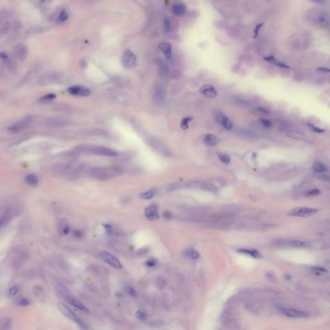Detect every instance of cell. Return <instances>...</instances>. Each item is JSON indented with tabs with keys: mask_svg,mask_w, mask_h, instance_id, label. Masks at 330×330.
<instances>
[{
	"mask_svg": "<svg viewBox=\"0 0 330 330\" xmlns=\"http://www.w3.org/2000/svg\"><path fill=\"white\" fill-rule=\"evenodd\" d=\"M19 289L17 286H12L8 291V295L9 296H13L18 293Z\"/></svg>",
	"mask_w": 330,
	"mask_h": 330,
	"instance_id": "39",
	"label": "cell"
},
{
	"mask_svg": "<svg viewBox=\"0 0 330 330\" xmlns=\"http://www.w3.org/2000/svg\"><path fill=\"white\" fill-rule=\"evenodd\" d=\"M318 72H323V73H329L330 72V70L329 69H327V68H324V67H320V68H319L317 69V70Z\"/></svg>",
	"mask_w": 330,
	"mask_h": 330,
	"instance_id": "53",
	"label": "cell"
},
{
	"mask_svg": "<svg viewBox=\"0 0 330 330\" xmlns=\"http://www.w3.org/2000/svg\"><path fill=\"white\" fill-rule=\"evenodd\" d=\"M285 278L286 280H287V281H290V280L291 279V275H286L285 276Z\"/></svg>",
	"mask_w": 330,
	"mask_h": 330,
	"instance_id": "57",
	"label": "cell"
},
{
	"mask_svg": "<svg viewBox=\"0 0 330 330\" xmlns=\"http://www.w3.org/2000/svg\"><path fill=\"white\" fill-rule=\"evenodd\" d=\"M164 31L165 32H169L171 29V24L168 18H165L164 21Z\"/></svg>",
	"mask_w": 330,
	"mask_h": 330,
	"instance_id": "40",
	"label": "cell"
},
{
	"mask_svg": "<svg viewBox=\"0 0 330 330\" xmlns=\"http://www.w3.org/2000/svg\"><path fill=\"white\" fill-rule=\"evenodd\" d=\"M260 122L261 124L264 126L266 128H271L272 127V123H271L270 120L266 119H261Z\"/></svg>",
	"mask_w": 330,
	"mask_h": 330,
	"instance_id": "42",
	"label": "cell"
},
{
	"mask_svg": "<svg viewBox=\"0 0 330 330\" xmlns=\"http://www.w3.org/2000/svg\"><path fill=\"white\" fill-rule=\"evenodd\" d=\"M307 126L310 129V130L313 132H316V133H323L326 131L325 129L324 128H319V127H317L316 126H315L314 124H313L312 123H307Z\"/></svg>",
	"mask_w": 330,
	"mask_h": 330,
	"instance_id": "32",
	"label": "cell"
},
{
	"mask_svg": "<svg viewBox=\"0 0 330 330\" xmlns=\"http://www.w3.org/2000/svg\"><path fill=\"white\" fill-rule=\"evenodd\" d=\"M320 194V191L319 189H313L309 191H307L304 193V196L307 197H314V196H317Z\"/></svg>",
	"mask_w": 330,
	"mask_h": 330,
	"instance_id": "33",
	"label": "cell"
},
{
	"mask_svg": "<svg viewBox=\"0 0 330 330\" xmlns=\"http://www.w3.org/2000/svg\"><path fill=\"white\" fill-rule=\"evenodd\" d=\"M148 252V248H142V249H141V250H139L138 254L140 255V256H141V255H145V254H146Z\"/></svg>",
	"mask_w": 330,
	"mask_h": 330,
	"instance_id": "54",
	"label": "cell"
},
{
	"mask_svg": "<svg viewBox=\"0 0 330 330\" xmlns=\"http://www.w3.org/2000/svg\"><path fill=\"white\" fill-rule=\"evenodd\" d=\"M287 135L290 137H293V138H300V137H302L301 134H300L299 132L295 131H290L288 132Z\"/></svg>",
	"mask_w": 330,
	"mask_h": 330,
	"instance_id": "41",
	"label": "cell"
},
{
	"mask_svg": "<svg viewBox=\"0 0 330 330\" xmlns=\"http://www.w3.org/2000/svg\"><path fill=\"white\" fill-rule=\"evenodd\" d=\"M29 304H30V302H29L28 300L27 299H22L19 301L20 306H22V307H26V306H28Z\"/></svg>",
	"mask_w": 330,
	"mask_h": 330,
	"instance_id": "48",
	"label": "cell"
},
{
	"mask_svg": "<svg viewBox=\"0 0 330 330\" xmlns=\"http://www.w3.org/2000/svg\"><path fill=\"white\" fill-rule=\"evenodd\" d=\"M185 256L186 257H190L194 259H197L199 257V254L197 252L194 251V250H188L185 252Z\"/></svg>",
	"mask_w": 330,
	"mask_h": 330,
	"instance_id": "34",
	"label": "cell"
},
{
	"mask_svg": "<svg viewBox=\"0 0 330 330\" xmlns=\"http://www.w3.org/2000/svg\"><path fill=\"white\" fill-rule=\"evenodd\" d=\"M101 257L102 258V259L104 262H106L111 266L114 267V268L117 269L122 268L123 266L121 264V263L120 262V261L118 259V258L115 257L113 255L111 254L110 253L107 252H103L101 253Z\"/></svg>",
	"mask_w": 330,
	"mask_h": 330,
	"instance_id": "10",
	"label": "cell"
},
{
	"mask_svg": "<svg viewBox=\"0 0 330 330\" xmlns=\"http://www.w3.org/2000/svg\"><path fill=\"white\" fill-rule=\"evenodd\" d=\"M67 92L69 94L71 95L81 96V97H89V95H91L90 90L86 87L79 85L72 86L68 88Z\"/></svg>",
	"mask_w": 330,
	"mask_h": 330,
	"instance_id": "9",
	"label": "cell"
},
{
	"mask_svg": "<svg viewBox=\"0 0 330 330\" xmlns=\"http://www.w3.org/2000/svg\"><path fill=\"white\" fill-rule=\"evenodd\" d=\"M257 110H258L259 112H262V113L263 114H269L270 113V112L267 109V108H265L264 107H257Z\"/></svg>",
	"mask_w": 330,
	"mask_h": 330,
	"instance_id": "50",
	"label": "cell"
},
{
	"mask_svg": "<svg viewBox=\"0 0 330 330\" xmlns=\"http://www.w3.org/2000/svg\"><path fill=\"white\" fill-rule=\"evenodd\" d=\"M121 61L124 67L128 69H133L137 65L135 54L129 49H127L123 52L121 57Z\"/></svg>",
	"mask_w": 330,
	"mask_h": 330,
	"instance_id": "6",
	"label": "cell"
},
{
	"mask_svg": "<svg viewBox=\"0 0 330 330\" xmlns=\"http://www.w3.org/2000/svg\"><path fill=\"white\" fill-rule=\"evenodd\" d=\"M15 57L21 61H23L28 55V49L27 46L23 43H19L15 46L14 48Z\"/></svg>",
	"mask_w": 330,
	"mask_h": 330,
	"instance_id": "11",
	"label": "cell"
},
{
	"mask_svg": "<svg viewBox=\"0 0 330 330\" xmlns=\"http://www.w3.org/2000/svg\"><path fill=\"white\" fill-rule=\"evenodd\" d=\"M266 276H267V278H268L269 279L271 280V281H273V280L275 279V275L273 273H271V272H268L266 274Z\"/></svg>",
	"mask_w": 330,
	"mask_h": 330,
	"instance_id": "55",
	"label": "cell"
},
{
	"mask_svg": "<svg viewBox=\"0 0 330 330\" xmlns=\"http://www.w3.org/2000/svg\"><path fill=\"white\" fill-rule=\"evenodd\" d=\"M75 150L77 152L82 153H91L96 154V155L107 156V157H115L117 156V152L114 150L108 148L104 147H101L98 145H81L78 146Z\"/></svg>",
	"mask_w": 330,
	"mask_h": 330,
	"instance_id": "2",
	"label": "cell"
},
{
	"mask_svg": "<svg viewBox=\"0 0 330 330\" xmlns=\"http://www.w3.org/2000/svg\"><path fill=\"white\" fill-rule=\"evenodd\" d=\"M186 12V6L183 3H175L172 7V14L176 16L181 17L185 14Z\"/></svg>",
	"mask_w": 330,
	"mask_h": 330,
	"instance_id": "17",
	"label": "cell"
},
{
	"mask_svg": "<svg viewBox=\"0 0 330 330\" xmlns=\"http://www.w3.org/2000/svg\"><path fill=\"white\" fill-rule=\"evenodd\" d=\"M125 290H126L127 293L129 295H130L131 296H133V297H135V296H137V293L136 291L134 290V289L133 288H131V287H127L126 289H125Z\"/></svg>",
	"mask_w": 330,
	"mask_h": 330,
	"instance_id": "43",
	"label": "cell"
},
{
	"mask_svg": "<svg viewBox=\"0 0 330 330\" xmlns=\"http://www.w3.org/2000/svg\"><path fill=\"white\" fill-rule=\"evenodd\" d=\"M319 22L320 24L326 25L328 23V18L327 16L324 14H320L319 16Z\"/></svg>",
	"mask_w": 330,
	"mask_h": 330,
	"instance_id": "44",
	"label": "cell"
},
{
	"mask_svg": "<svg viewBox=\"0 0 330 330\" xmlns=\"http://www.w3.org/2000/svg\"><path fill=\"white\" fill-rule=\"evenodd\" d=\"M279 310L282 313V314L285 315L286 317H290V318L301 319V318H305V317H307L309 316V313L308 312L296 310V309L281 308L279 309Z\"/></svg>",
	"mask_w": 330,
	"mask_h": 330,
	"instance_id": "8",
	"label": "cell"
},
{
	"mask_svg": "<svg viewBox=\"0 0 330 330\" xmlns=\"http://www.w3.org/2000/svg\"><path fill=\"white\" fill-rule=\"evenodd\" d=\"M192 119H193V118H190V117H186V118H185L182 119L181 122V127L183 130H187L188 128L189 123Z\"/></svg>",
	"mask_w": 330,
	"mask_h": 330,
	"instance_id": "31",
	"label": "cell"
},
{
	"mask_svg": "<svg viewBox=\"0 0 330 330\" xmlns=\"http://www.w3.org/2000/svg\"><path fill=\"white\" fill-rule=\"evenodd\" d=\"M69 16L68 12L66 11V10H63L60 12V14H59V16H58V19H59V20L60 21V22H65V21H66L68 19Z\"/></svg>",
	"mask_w": 330,
	"mask_h": 330,
	"instance_id": "36",
	"label": "cell"
},
{
	"mask_svg": "<svg viewBox=\"0 0 330 330\" xmlns=\"http://www.w3.org/2000/svg\"><path fill=\"white\" fill-rule=\"evenodd\" d=\"M157 264V262L156 261V260L154 259H150V260H148V261H147V262H146V264H147V266H149V267H153L155 266Z\"/></svg>",
	"mask_w": 330,
	"mask_h": 330,
	"instance_id": "49",
	"label": "cell"
},
{
	"mask_svg": "<svg viewBox=\"0 0 330 330\" xmlns=\"http://www.w3.org/2000/svg\"><path fill=\"white\" fill-rule=\"evenodd\" d=\"M156 194V189H152V190H150L148 191L143 192V193L140 194L139 197L142 199H150L151 198H152L154 195H155Z\"/></svg>",
	"mask_w": 330,
	"mask_h": 330,
	"instance_id": "30",
	"label": "cell"
},
{
	"mask_svg": "<svg viewBox=\"0 0 330 330\" xmlns=\"http://www.w3.org/2000/svg\"><path fill=\"white\" fill-rule=\"evenodd\" d=\"M157 286L159 287L160 285H161V288L163 286V285H165V283H166L165 279L163 278H158L157 279ZM162 288H163V287H162Z\"/></svg>",
	"mask_w": 330,
	"mask_h": 330,
	"instance_id": "51",
	"label": "cell"
},
{
	"mask_svg": "<svg viewBox=\"0 0 330 330\" xmlns=\"http://www.w3.org/2000/svg\"><path fill=\"white\" fill-rule=\"evenodd\" d=\"M153 98L156 103H161L165 98V92L162 87H157L153 93Z\"/></svg>",
	"mask_w": 330,
	"mask_h": 330,
	"instance_id": "18",
	"label": "cell"
},
{
	"mask_svg": "<svg viewBox=\"0 0 330 330\" xmlns=\"http://www.w3.org/2000/svg\"><path fill=\"white\" fill-rule=\"evenodd\" d=\"M57 307L63 315L65 316L66 318L74 322L82 330H88L87 326L65 304L62 302H57Z\"/></svg>",
	"mask_w": 330,
	"mask_h": 330,
	"instance_id": "3",
	"label": "cell"
},
{
	"mask_svg": "<svg viewBox=\"0 0 330 330\" xmlns=\"http://www.w3.org/2000/svg\"><path fill=\"white\" fill-rule=\"evenodd\" d=\"M59 231L61 235H67L70 231V228L65 220H63L59 223Z\"/></svg>",
	"mask_w": 330,
	"mask_h": 330,
	"instance_id": "27",
	"label": "cell"
},
{
	"mask_svg": "<svg viewBox=\"0 0 330 330\" xmlns=\"http://www.w3.org/2000/svg\"><path fill=\"white\" fill-rule=\"evenodd\" d=\"M313 171L317 173H322L327 171L326 166H325L324 165L319 162H317L314 165H313Z\"/></svg>",
	"mask_w": 330,
	"mask_h": 330,
	"instance_id": "29",
	"label": "cell"
},
{
	"mask_svg": "<svg viewBox=\"0 0 330 330\" xmlns=\"http://www.w3.org/2000/svg\"><path fill=\"white\" fill-rule=\"evenodd\" d=\"M103 225V226L104 227V228H105V230H106V232L107 233V234H108V235L112 234V233H113V232H114V229H113V228H112V226H111V225L108 224H104Z\"/></svg>",
	"mask_w": 330,
	"mask_h": 330,
	"instance_id": "45",
	"label": "cell"
},
{
	"mask_svg": "<svg viewBox=\"0 0 330 330\" xmlns=\"http://www.w3.org/2000/svg\"><path fill=\"white\" fill-rule=\"evenodd\" d=\"M312 270L314 271H317V272H323V273L328 272V270L326 269L323 268V267H319V266L313 267V268H312Z\"/></svg>",
	"mask_w": 330,
	"mask_h": 330,
	"instance_id": "47",
	"label": "cell"
},
{
	"mask_svg": "<svg viewBox=\"0 0 330 330\" xmlns=\"http://www.w3.org/2000/svg\"><path fill=\"white\" fill-rule=\"evenodd\" d=\"M158 207L156 204H152L145 208V214L147 218L150 220H156L159 219L158 214Z\"/></svg>",
	"mask_w": 330,
	"mask_h": 330,
	"instance_id": "13",
	"label": "cell"
},
{
	"mask_svg": "<svg viewBox=\"0 0 330 330\" xmlns=\"http://www.w3.org/2000/svg\"><path fill=\"white\" fill-rule=\"evenodd\" d=\"M215 119L226 130H231L233 128V123L228 117L224 115L222 112H217L215 114Z\"/></svg>",
	"mask_w": 330,
	"mask_h": 330,
	"instance_id": "12",
	"label": "cell"
},
{
	"mask_svg": "<svg viewBox=\"0 0 330 330\" xmlns=\"http://www.w3.org/2000/svg\"><path fill=\"white\" fill-rule=\"evenodd\" d=\"M164 217H165L166 219H169L171 218V217H172V215H171L170 213H169L168 212H165L164 213Z\"/></svg>",
	"mask_w": 330,
	"mask_h": 330,
	"instance_id": "56",
	"label": "cell"
},
{
	"mask_svg": "<svg viewBox=\"0 0 330 330\" xmlns=\"http://www.w3.org/2000/svg\"><path fill=\"white\" fill-rule=\"evenodd\" d=\"M74 235L76 238H80L83 235V232L81 230L77 229V230H75L74 232Z\"/></svg>",
	"mask_w": 330,
	"mask_h": 330,
	"instance_id": "52",
	"label": "cell"
},
{
	"mask_svg": "<svg viewBox=\"0 0 330 330\" xmlns=\"http://www.w3.org/2000/svg\"><path fill=\"white\" fill-rule=\"evenodd\" d=\"M219 139L215 136L208 133L205 136L204 138V143L208 147H214L219 143Z\"/></svg>",
	"mask_w": 330,
	"mask_h": 330,
	"instance_id": "19",
	"label": "cell"
},
{
	"mask_svg": "<svg viewBox=\"0 0 330 330\" xmlns=\"http://www.w3.org/2000/svg\"><path fill=\"white\" fill-rule=\"evenodd\" d=\"M318 212L316 208H308V207H298L291 209L288 212V214L291 216L295 217H306L308 215L315 214Z\"/></svg>",
	"mask_w": 330,
	"mask_h": 330,
	"instance_id": "7",
	"label": "cell"
},
{
	"mask_svg": "<svg viewBox=\"0 0 330 330\" xmlns=\"http://www.w3.org/2000/svg\"><path fill=\"white\" fill-rule=\"evenodd\" d=\"M288 246L296 248H308L309 246H310V244L307 241L295 240L290 241L289 243H288Z\"/></svg>",
	"mask_w": 330,
	"mask_h": 330,
	"instance_id": "26",
	"label": "cell"
},
{
	"mask_svg": "<svg viewBox=\"0 0 330 330\" xmlns=\"http://www.w3.org/2000/svg\"><path fill=\"white\" fill-rule=\"evenodd\" d=\"M12 322L11 319L5 317L0 319V330H12Z\"/></svg>",
	"mask_w": 330,
	"mask_h": 330,
	"instance_id": "24",
	"label": "cell"
},
{
	"mask_svg": "<svg viewBox=\"0 0 330 330\" xmlns=\"http://www.w3.org/2000/svg\"><path fill=\"white\" fill-rule=\"evenodd\" d=\"M136 317L140 320H145L147 319V313L143 310H138L136 313Z\"/></svg>",
	"mask_w": 330,
	"mask_h": 330,
	"instance_id": "35",
	"label": "cell"
},
{
	"mask_svg": "<svg viewBox=\"0 0 330 330\" xmlns=\"http://www.w3.org/2000/svg\"><path fill=\"white\" fill-rule=\"evenodd\" d=\"M200 92L208 98L214 99L217 95V92L215 87L211 85H204L200 87Z\"/></svg>",
	"mask_w": 330,
	"mask_h": 330,
	"instance_id": "14",
	"label": "cell"
},
{
	"mask_svg": "<svg viewBox=\"0 0 330 330\" xmlns=\"http://www.w3.org/2000/svg\"><path fill=\"white\" fill-rule=\"evenodd\" d=\"M219 159L220 161L224 162V164H229L230 162V157L225 153H219L218 155Z\"/></svg>",
	"mask_w": 330,
	"mask_h": 330,
	"instance_id": "37",
	"label": "cell"
},
{
	"mask_svg": "<svg viewBox=\"0 0 330 330\" xmlns=\"http://www.w3.org/2000/svg\"><path fill=\"white\" fill-rule=\"evenodd\" d=\"M156 63L159 66V74L161 76H165L166 75H168L169 73L168 66L163 61L160 59H157L156 60Z\"/></svg>",
	"mask_w": 330,
	"mask_h": 330,
	"instance_id": "20",
	"label": "cell"
},
{
	"mask_svg": "<svg viewBox=\"0 0 330 330\" xmlns=\"http://www.w3.org/2000/svg\"><path fill=\"white\" fill-rule=\"evenodd\" d=\"M159 48H160L162 52H164L167 59L170 60L172 57V47H171V45L168 43H162L159 45Z\"/></svg>",
	"mask_w": 330,
	"mask_h": 330,
	"instance_id": "22",
	"label": "cell"
},
{
	"mask_svg": "<svg viewBox=\"0 0 330 330\" xmlns=\"http://www.w3.org/2000/svg\"><path fill=\"white\" fill-rule=\"evenodd\" d=\"M122 172V170L115 167H97L92 169L90 172V176L96 180L107 181L118 176Z\"/></svg>",
	"mask_w": 330,
	"mask_h": 330,
	"instance_id": "1",
	"label": "cell"
},
{
	"mask_svg": "<svg viewBox=\"0 0 330 330\" xmlns=\"http://www.w3.org/2000/svg\"><path fill=\"white\" fill-rule=\"evenodd\" d=\"M57 293H58L57 295H60V297L63 299L68 303L72 305L73 306L77 308L78 310L86 313H90L89 309H88L81 302L79 301V300H77V299L74 297L73 296L70 295L69 293H66V292L63 290H60V291H58Z\"/></svg>",
	"mask_w": 330,
	"mask_h": 330,
	"instance_id": "4",
	"label": "cell"
},
{
	"mask_svg": "<svg viewBox=\"0 0 330 330\" xmlns=\"http://www.w3.org/2000/svg\"><path fill=\"white\" fill-rule=\"evenodd\" d=\"M238 252L248 255L255 258H260L262 257L261 254L256 250H246V249H240L237 250Z\"/></svg>",
	"mask_w": 330,
	"mask_h": 330,
	"instance_id": "25",
	"label": "cell"
},
{
	"mask_svg": "<svg viewBox=\"0 0 330 330\" xmlns=\"http://www.w3.org/2000/svg\"><path fill=\"white\" fill-rule=\"evenodd\" d=\"M264 60L270 63H271V64H273L275 65H276L277 66H279V67H281V68H282V69H290V67L289 66H288L287 65H286L285 63H282L281 61H279L277 60L273 56H270L266 57L264 58Z\"/></svg>",
	"mask_w": 330,
	"mask_h": 330,
	"instance_id": "23",
	"label": "cell"
},
{
	"mask_svg": "<svg viewBox=\"0 0 330 330\" xmlns=\"http://www.w3.org/2000/svg\"><path fill=\"white\" fill-rule=\"evenodd\" d=\"M54 77H55V76L52 74H45L39 78L38 81V84L40 86H45L50 84V83H52Z\"/></svg>",
	"mask_w": 330,
	"mask_h": 330,
	"instance_id": "21",
	"label": "cell"
},
{
	"mask_svg": "<svg viewBox=\"0 0 330 330\" xmlns=\"http://www.w3.org/2000/svg\"><path fill=\"white\" fill-rule=\"evenodd\" d=\"M31 121L32 118L31 117H27L10 125L9 127H8L7 130L10 133H18L23 132L30 126Z\"/></svg>",
	"mask_w": 330,
	"mask_h": 330,
	"instance_id": "5",
	"label": "cell"
},
{
	"mask_svg": "<svg viewBox=\"0 0 330 330\" xmlns=\"http://www.w3.org/2000/svg\"><path fill=\"white\" fill-rule=\"evenodd\" d=\"M45 124L46 126L48 127H52V128H56V127H61L65 126L67 124L66 121L63 119L60 118H48L45 120Z\"/></svg>",
	"mask_w": 330,
	"mask_h": 330,
	"instance_id": "16",
	"label": "cell"
},
{
	"mask_svg": "<svg viewBox=\"0 0 330 330\" xmlns=\"http://www.w3.org/2000/svg\"><path fill=\"white\" fill-rule=\"evenodd\" d=\"M262 25H263V23H260V24L257 25V26L256 27V28H255V30H254L253 38H256V37L258 36V32H259L260 29L262 27Z\"/></svg>",
	"mask_w": 330,
	"mask_h": 330,
	"instance_id": "46",
	"label": "cell"
},
{
	"mask_svg": "<svg viewBox=\"0 0 330 330\" xmlns=\"http://www.w3.org/2000/svg\"><path fill=\"white\" fill-rule=\"evenodd\" d=\"M0 60H1L2 63L6 66V67L10 72H14L16 69L15 62L13 60L8 56L7 54L3 52L0 54Z\"/></svg>",
	"mask_w": 330,
	"mask_h": 330,
	"instance_id": "15",
	"label": "cell"
},
{
	"mask_svg": "<svg viewBox=\"0 0 330 330\" xmlns=\"http://www.w3.org/2000/svg\"><path fill=\"white\" fill-rule=\"evenodd\" d=\"M56 97V95L55 94H48L47 95L43 96V98H41V101H51V100H52V99H55Z\"/></svg>",
	"mask_w": 330,
	"mask_h": 330,
	"instance_id": "38",
	"label": "cell"
},
{
	"mask_svg": "<svg viewBox=\"0 0 330 330\" xmlns=\"http://www.w3.org/2000/svg\"><path fill=\"white\" fill-rule=\"evenodd\" d=\"M25 182L28 185L34 186H36L39 183V179L37 175L34 174H28L25 177Z\"/></svg>",
	"mask_w": 330,
	"mask_h": 330,
	"instance_id": "28",
	"label": "cell"
},
{
	"mask_svg": "<svg viewBox=\"0 0 330 330\" xmlns=\"http://www.w3.org/2000/svg\"><path fill=\"white\" fill-rule=\"evenodd\" d=\"M4 75V72L2 70V69H0V77H3Z\"/></svg>",
	"mask_w": 330,
	"mask_h": 330,
	"instance_id": "58",
	"label": "cell"
}]
</instances>
